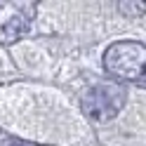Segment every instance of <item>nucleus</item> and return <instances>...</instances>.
<instances>
[{"instance_id":"nucleus-4","label":"nucleus","mask_w":146,"mask_h":146,"mask_svg":"<svg viewBox=\"0 0 146 146\" xmlns=\"http://www.w3.org/2000/svg\"><path fill=\"white\" fill-rule=\"evenodd\" d=\"M7 144H10V146H26V144H21V141H12V139L7 141Z\"/></svg>"},{"instance_id":"nucleus-3","label":"nucleus","mask_w":146,"mask_h":146,"mask_svg":"<svg viewBox=\"0 0 146 146\" xmlns=\"http://www.w3.org/2000/svg\"><path fill=\"white\" fill-rule=\"evenodd\" d=\"M26 29H29V21H26L24 17L17 14V17H12V19L3 26V35H5L7 40H12V38H19V35H21Z\"/></svg>"},{"instance_id":"nucleus-1","label":"nucleus","mask_w":146,"mask_h":146,"mask_svg":"<svg viewBox=\"0 0 146 146\" xmlns=\"http://www.w3.org/2000/svg\"><path fill=\"white\" fill-rule=\"evenodd\" d=\"M146 47L137 40L113 42L104 54V66L111 76L120 80H139L144 73Z\"/></svg>"},{"instance_id":"nucleus-2","label":"nucleus","mask_w":146,"mask_h":146,"mask_svg":"<svg viewBox=\"0 0 146 146\" xmlns=\"http://www.w3.org/2000/svg\"><path fill=\"white\" fill-rule=\"evenodd\" d=\"M125 102H127V92L123 85L99 83L83 94V111L94 120H108L115 113H120Z\"/></svg>"}]
</instances>
